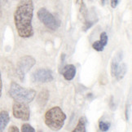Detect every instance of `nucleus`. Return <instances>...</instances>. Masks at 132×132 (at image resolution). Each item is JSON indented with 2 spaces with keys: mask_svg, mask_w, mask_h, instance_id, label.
<instances>
[{
  "mask_svg": "<svg viewBox=\"0 0 132 132\" xmlns=\"http://www.w3.org/2000/svg\"><path fill=\"white\" fill-rule=\"evenodd\" d=\"M93 22L92 21H88V20H87V21H85V23H84V26H83V30L84 31H87V29H89L91 26L93 25Z\"/></svg>",
  "mask_w": 132,
  "mask_h": 132,
  "instance_id": "obj_18",
  "label": "nucleus"
},
{
  "mask_svg": "<svg viewBox=\"0 0 132 132\" xmlns=\"http://www.w3.org/2000/svg\"><path fill=\"white\" fill-rule=\"evenodd\" d=\"M121 0H111V7L113 8H116L119 4Z\"/></svg>",
  "mask_w": 132,
  "mask_h": 132,
  "instance_id": "obj_19",
  "label": "nucleus"
},
{
  "mask_svg": "<svg viewBox=\"0 0 132 132\" xmlns=\"http://www.w3.org/2000/svg\"><path fill=\"white\" fill-rule=\"evenodd\" d=\"M110 127V123L108 121H100L99 122V128L101 131H108Z\"/></svg>",
  "mask_w": 132,
  "mask_h": 132,
  "instance_id": "obj_14",
  "label": "nucleus"
},
{
  "mask_svg": "<svg viewBox=\"0 0 132 132\" xmlns=\"http://www.w3.org/2000/svg\"><path fill=\"white\" fill-rule=\"evenodd\" d=\"M9 95L15 101L29 104L36 97V90L34 89H26L22 87L18 83L12 82L10 86Z\"/></svg>",
  "mask_w": 132,
  "mask_h": 132,
  "instance_id": "obj_3",
  "label": "nucleus"
},
{
  "mask_svg": "<svg viewBox=\"0 0 132 132\" xmlns=\"http://www.w3.org/2000/svg\"><path fill=\"white\" fill-rule=\"evenodd\" d=\"M38 17L46 27L52 31L56 30L60 26L56 18L45 7H41L38 11Z\"/></svg>",
  "mask_w": 132,
  "mask_h": 132,
  "instance_id": "obj_5",
  "label": "nucleus"
},
{
  "mask_svg": "<svg viewBox=\"0 0 132 132\" xmlns=\"http://www.w3.org/2000/svg\"><path fill=\"white\" fill-rule=\"evenodd\" d=\"M77 73V69L73 64H66L63 68L62 74L65 80L67 81H71L73 80Z\"/></svg>",
  "mask_w": 132,
  "mask_h": 132,
  "instance_id": "obj_9",
  "label": "nucleus"
},
{
  "mask_svg": "<svg viewBox=\"0 0 132 132\" xmlns=\"http://www.w3.org/2000/svg\"><path fill=\"white\" fill-rule=\"evenodd\" d=\"M10 121V116L8 112L6 110H3L0 112V132L3 131L6 126Z\"/></svg>",
  "mask_w": 132,
  "mask_h": 132,
  "instance_id": "obj_11",
  "label": "nucleus"
},
{
  "mask_svg": "<svg viewBox=\"0 0 132 132\" xmlns=\"http://www.w3.org/2000/svg\"><path fill=\"white\" fill-rule=\"evenodd\" d=\"M8 131H9V132H19L20 130H19V129H18L17 126H11V127H10V128L8 129Z\"/></svg>",
  "mask_w": 132,
  "mask_h": 132,
  "instance_id": "obj_20",
  "label": "nucleus"
},
{
  "mask_svg": "<svg viewBox=\"0 0 132 132\" xmlns=\"http://www.w3.org/2000/svg\"><path fill=\"white\" fill-rule=\"evenodd\" d=\"M87 120L85 117H81L78 120V122L76 126L75 129L73 130V132H86L87 131Z\"/></svg>",
  "mask_w": 132,
  "mask_h": 132,
  "instance_id": "obj_12",
  "label": "nucleus"
},
{
  "mask_svg": "<svg viewBox=\"0 0 132 132\" xmlns=\"http://www.w3.org/2000/svg\"><path fill=\"white\" fill-rule=\"evenodd\" d=\"M92 47H93V49H95L96 51V52H103L104 49V46L100 41H95L92 44Z\"/></svg>",
  "mask_w": 132,
  "mask_h": 132,
  "instance_id": "obj_15",
  "label": "nucleus"
},
{
  "mask_svg": "<svg viewBox=\"0 0 132 132\" xmlns=\"http://www.w3.org/2000/svg\"><path fill=\"white\" fill-rule=\"evenodd\" d=\"M2 90H3V82H2L1 72H0V97H1V95H2Z\"/></svg>",
  "mask_w": 132,
  "mask_h": 132,
  "instance_id": "obj_21",
  "label": "nucleus"
},
{
  "mask_svg": "<svg viewBox=\"0 0 132 132\" xmlns=\"http://www.w3.org/2000/svg\"><path fill=\"white\" fill-rule=\"evenodd\" d=\"M66 114L63 110L58 106L53 107L46 112L44 116L45 124L53 131H58L64 125V121L66 120Z\"/></svg>",
  "mask_w": 132,
  "mask_h": 132,
  "instance_id": "obj_2",
  "label": "nucleus"
},
{
  "mask_svg": "<svg viewBox=\"0 0 132 132\" xmlns=\"http://www.w3.org/2000/svg\"><path fill=\"white\" fill-rule=\"evenodd\" d=\"M53 73L48 69H39L32 73L31 81L34 83H47L53 81Z\"/></svg>",
  "mask_w": 132,
  "mask_h": 132,
  "instance_id": "obj_7",
  "label": "nucleus"
},
{
  "mask_svg": "<svg viewBox=\"0 0 132 132\" xmlns=\"http://www.w3.org/2000/svg\"><path fill=\"white\" fill-rule=\"evenodd\" d=\"M108 40H109V38H108L107 34H106L105 32H102V33L100 34V42L102 43L104 46V47H105L106 45H107Z\"/></svg>",
  "mask_w": 132,
  "mask_h": 132,
  "instance_id": "obj_17",
  "label": "nucleus"
},
{
  "mask_svg": "<svg viewBox=\"0 0 132 132\" xmlns=\"http://www.w3.org/2000/svg\"><path fill=\"white\" fill-rule=\"evenodd\" d=\"M126 71H127V66H126V64L125 63L120 64L118 70H117L116 76H115L116 79L118 81H120V80L122 79L126 73Z\"/></svg>",
  "mask_w": 132,
  "mask_h": 132,
  "instance_id": "obj_13",
  "label": "nucleus"
},
{
  "mask_svg": "<svg viewBox=\"0 0 132 132\" xmlns=\"http://www.w3.org/2000/svg\"><path fill=\"white\" fill-rule=\"evenodd\" d=\"M107 1H108V0H101V4H102L103 6H104L105 3H107Z\"/></svg>",
  "mask_w": 132,
  "mask_h": 132,
  "instance_id": "obj_22",
  "label": "nucleus"
},
{
  "mask_svg": "<svg viewBox=\"0 0 132 132\" xmlns=\"http://www.w3.org/2000/svg\"><path fill=\"white\" fill-rule=\"evenodd\" d=\"M123 58V53L121 51H119L116 53V55H114V57L112 60L111 62V75L113 78H115L116 73H117V70H118L119 64H121V60H122Z\"/></svg>",
  "mask_w": 132,
  "mask_h": 132,
  "instance_id": "obj_8",
  "label": "nucleus"
},
{
  "mask_svg": "<svg viewBox=\"0 0 132 132\" xmlns=\"http://www.w3.org/2000/svg\"><path fill=\"white\" fill-rule=\"evenodd\" d=\"M34 3L32 0H21L14 12V24L18 35L22 38L33 37Z\"/></svg>",
  "mask_w": 132,
  "mask_h": 132,
  "instance_id": "obj_1",
  "label": "nucleus"
},
{
  "mask_svg": "<svg viewBox=\"0 0 132 132\" xmlns=\"http://www.w3.org/2000/svg\"><path fill=\"white\" fill-rule=\"evenodd\" d=\"M21 131L22 132H35V130L32 126H30L28 123H25V124H23L21 126Z\"/></svg>",
  "mask_w": 132,
  "mask_h": 132,
  "instance_id": "obj_16",
  "label": "nucleus"
},
{
  "mask_svg": "<svg viewBox=\"0 0 132 132\" xmlns=\"http://www.w3.org/2000/svg\"><path fill=\"white\" fill-rule=\"evenodd\" d=\"M2 16V7H1V3H0V17Z\"/></svg>",
  "mask_w": 132,
  "mask_h": 132,
  "instance_id": "obj_23",
  "label": "nucleus"
},
{
  "mask_svg": "<svg viewBox=\"0 0 132 132\" xmlns=\"http://www.w3.org/2000/svg\"><path fill=\"white\" fill-rule=\"evenodd\" d=\"M12 114L17 119L29 121L30 118V109L28 104L15 101L12 105Z\"/></svg>",
  "mask_w": 132,
  "mask_h": 132,
  "instance_id": "obj_6",
  "label": "nucleus"
},
{
  "mask_svg": "<svg viewBox=\"0 0 132 132\" xmlns=\"http://www.w3.org/2000/svg\"><path fill=\"white\" fill-rule=\"evenodd\" d=\"M49 96H50V93H49L48 90H47V89L43 90L38 95L37 102L39 104L40 107H44V106L47 104V101L49 100Z\"/></svg>",
  "mask_w": 132,
  "mask_h": 132,
  "instance_id": "obj_10",
  "label": "nucleus"
},
{
  "mask_svg": "<svg viewBox=\"0 0 132 132\" xmlns=\"http://www.w3.org/2000/svg\"><path fill=\"white\" fill-rule=\"evenodd\" d=\"M36 64L35 60L31 55H24L18 60L16 64V73L21 81H24L26 73Z\"/></svg>",
  "mask_w": 132,
  "mask_h": 132,
  "instance_id": "obj_4",
  "label": "nucleus"
}]
</instances>
